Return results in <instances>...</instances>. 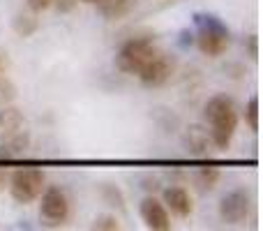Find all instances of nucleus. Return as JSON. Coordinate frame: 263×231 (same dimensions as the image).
Listing matches in <instances>:
<instances>
[{
  "mask_svg": "<svg viewBox=\"0 0 263 231\" xmlns=\"http://www.w3.org/2000/svg\"><path fill=\"white\" fill-rule=\"evenodd\" d=\"M203 116H205V120L210 122V139H213V146L219 150L229 148L233 134H236V127H238L236 102L229 95H215L205 102Z\"/></svg>",
  "mask_w": 263,
  "mask_h": 231,
  "instance_id": "nucleus-1",
  "label": "nucleus"
},
{
  "mask_svg": "<svg viewBox=\"0 0 263 231\" xmlns=\"http://www.w3.org/2000/svg\"><path fill=\"white\" fill-rule=\"evenodd\" d=\"M194 44L199 46V51L208 58H217V56L227 54V49L231 46V32L222 23V19L208 12H196L194 14Z\"/></svg>",
  "mask_w": 263,
  "mask_h": 231,
  "instance_id": "nucleus-2",
  "label": "nucleus"
},
{
  "mask_svg": "<svg viewBox=\"0 0 263 231\" xmlns=\"http://www.w3.org/2000/svg\"><path fill=\"white\" fill-rule=\"evenodd\" d=\"M155 40L150 35L141 37H129L123 46H120L118 56H116V67L123 74H139L143 69V65L157 54Z\"/></svg>",
  "mask_w": 263,
  "mask_h": 231,
  "instance_id": "nucleus-3",
  "label": "nucleus"
},
{
  "mask_svg": "<svg viewBox=\"0 0 263 231\" xmlns=\"http://www.w3.org/2000/svg\"><path fill=\"white\" fill-rule=\"evenodd\" d=\"M44 187H46V176L42 169L26 167L9 173L7 190L16 204H32V201H37Z\"/></svg>",
  "mask_w": 263,
  "mask_h": 231,
  "instance_id": "nucleus-4",
  "label": "nucleus"
},
{
  "mask_svg": "<svg viewBox=\"0 0 263 231\" xmlns=\"http://www.w3.org/2000/svg\"><path fill=\"white\" fill-rule=\"evenodd\" d=\"M176 69H178L176 56L166 54V51H157V54L143 65V69H141L136 77H139V81L143 83L145 88H159L171 81Z\"/></svg>",
  "mask_w": 263,
  "mask_h": 231,
  "instance_id": "nucleus-5",
  "label": "nucleus"
},
{
  "mask_svg": "<svg viewBox=\"0 0 263 231\" xmlns=\"http://www.w3.org/2000/svg\"><path fill=\"white\" fill-rule=\"evenodd\" d=\"M40 215L42 220H46L49 224H65L72 213V201H69L67 192L58 185L44 187L40 194Z\"/></svg>",
  "mask_w": 263,
  "mask_h": 231,
  "instance_id": "nucleus-6",
  "label": "nucleus"
},
{
  "mask_svg": "<svg viewBox=\"0 0 263 231\" xmlns=\"http://www.w3.org/2000/svg\"><path fill=\"white\" fill-rule=\"evenodd\" d=\"M250 194H247L242 187L231 190L229 194L222 197L219 201V215L227 224H242L250 215Z\"/></svg>",
  "mask_w": 263,
  "mask_h": 231,
  "instance_id": "nucleus-7",
  "label": "nucleus"
},
{
  "mask_svg": "<svg viewBox=\"0 0 263 231\" xmlns=\"http://www.w3.org/2000/svg\"><path fill=\"white\" fill-rule=\"evenodd\" d=\"M139 215L143 224L153 231H168L171 229V215H168L164 201L155 199V197H145L139 204Z\"/></svg>",
  "mask_w": 263,
  "mask_h": 231,
  "instance_id": "nucleus-8",
  "label": "nucleus"
},
{
  "mask_svg": "<svg viewBox=\"0 0 263 231\" xmlns=\"http://www.w3.org/2000/svg\"><path fill=\"white\" fill-rule=\"evenodd\" d=\"M164 206H166V210H171L176 218H190L192 210H194V201H192L190 192L185 190V187H166L164 190Z\"/></svg>",
  "mask_w": 263,
  "mask_h": 231,
  "instance_id": "nucleus-9",
  "label": "nucleus"
},
{
  "mask_svg": "<svg viewBox=\"0 0 263 231\" xmlns=\"http://www.w3.org/2000/svg\"><path fill=\"white\" fill-rule=\"evenodd\" d=\"M210 144H213V139H210L208 130H205L203 125H190V127H187L185 146H187V150H190V153L203 157V155H208Z\"/></svg>",
  "mask_w": 263,
  "mask_h": 231,
  "instance_id": "nucleus-10",
  "label": "nucleus"
},
{
  "mask_svg": "<svg viewBox=\"0 0 263 231\" xmlns=\"http://www.w3.org/2000/svg\"><path fill=\"white\" fill-rule=\"evenodd\" d=\"M21 130H23L21 109H16V106H12V104L0 106V141L9 139V136H14Z\"/></svg>",
  "mask_w": 263,
  "mask_h": 231,
  "instance_id": "nucleus-11",
  "label": "nucleus"
},
{
  "mask_svg": "<svg viewBox=\"0 0 263 231\" xmlns=\"http://www.w3.org/2000/svg\"><path fill=\"white\" fill-rule=\"evenodd\" d=\"M28 144H30V134L28 132H16L14 136L5 139V144L0 146V162H12V159H18L23 153H26Z\"/></svg>",
  "mask_w": 263,
  "mask_h": 231,
  "instance_id": "nucleus-12",
  "label": "nucleus"
},
{
  "mask_svg": "<svg viewBox=\"0 0 263 231\" xmlns=\"http://www.w3.org/2000/svg\"><path fill=\"white\" fill-rule=\"evenodd\" d=\"M12 30L16 32L18 37H30V35H35V32L40 30V14H37V12H30V9L14 14V19H12Z\"/></svg>",
  "mask_w": 263,
  "mask_h": 231,
  "instance_id": "nucleus-13",
  "label": "nucleus"
},
{
  "mask_svg": "<svg viewBox=\"0 0 263 231\" xmlns=\"http://www.w3.org/2000/svg\"><path fill=\"white\" fill-rule=\"evenodd\" d=\"M134 7H136V0H100V3H97L100 14L104 19H109V21L127 16Z\"/></svg>",
  "mask_w": 263,
  "mask_h": 231,
  "instance_id": "nucleus-14",
  "label": "nucleus"
},
{
  "mask_svg": "<svg viewBox=\"0 0 263 231\" xmlns=\"http://www.w3.org/2000/svg\"><path fill=\"white\" fill-rule=\"evenodd\" d=\"M219 178H222V173H219V169L215 167H199L194 173V183L199 185L201 192H210L217 187Z\"/></svg>",
  "mask_w": 263,
  "mask_h": 231,
  "instance_id": "nucleus-15",
  "label": "nucleus"
},
{
  "mask_svg": "<svg viewBox=\"0 0 263 231\" xmlns=\"http://www.w3.org/2000/svg\"><path fill=\"white\" fill-rule=\"evenodd\" d=\"M100 194H102V199L106 201L109 206H116V208H125V197H123V192L118 190L116 185H102L100 187Z\"/></svg>",
  "mask_w": 263,
  "mask_h": 231,
  "instance_id": "nucleus-16",
  "label": "nucleus"
},
{
  "mask_svg": "<svg viewBox=\"0 0 263 231\" xmlns=\"http://www.w3.org/2000/svg\"><path fill=\"white\" fill-rule=\"evenodd\" d=\"M245 120L252 132L259 130V95H252L245 106Z\"/></svg>",
  "mask_w": 263,
  "mask_h": 231,
  "instance_id": "nucleus-17",
  "label": "nucleus"
},
{
  "mask_svg": "<svg viewBox=\"0 0 263 231\" xmlns=\"http://www.w3.org/2000/svg\"><path fill=\"white\" fill-rule=\"evenodd\" d=\"M92 231H118L120 229V222L118 218H114V215H97L95 222L90 224Z\"/></svg>",
  "mask_w": 263,
  "mask_h": 231,
  "instance_id": "nucleus-18",
  "label": "nucleus"
},
{
  "mask_svg": "<svg viewBox=\"0 0 263 231\" xmlns=\"http://www.w3.org/2000/svg\"><path fill=\"white\" fill-rule=\"evenodd\" d=\"M14 97H16V88H14V83L7 77H3L0 79V106L12 104Z\"/></svg>",
  "mask_w": 263,
  "mask_h": 231,
  "instance_id": "nucleus-19",
  "label": "nucleus"
},
{
  "mask_svg": "<svg viewBox=\"0 0 263 231\" xmlns=\"http://www.w3.org/2000/svg\"><path fill=\"white\" fill-rule=\"evenodd\" d=\"M77 5H79V0H53L51 7H55V12L58 14H69Z\"/></svg>",
  "mask_w": 263,
  "mask_h": 231,
  "instance_id": "nucleus-20",
  "label": "nucleus"
},
{
  "mask_svg": "<svg viewBox=\"0 0 263 231\" xmlns=\"http://www.w3.org/2000/svg\"><path fill=\"white\" fill-rule=\"evenodd\" d=\"M51 3H53V0H26V7L30 9V12L42 14V12H46V9L51 7Z\"/></svg>",
  "mask_w": 263,
  "mask_h": 231,
  "instance_id": "nucleus-21",
  "label": "nucleus"
},
{
  "mask_svg": "<svg viewBox=\"0 0 263 231\" xmlns=\"http://www.w3.org/2000/svg\"><path fill=\"white\" fill-rule=\"evenodd\" d=\"M247 54H250V58H259V37H256V35H250V37H247Z\"/></svg>",
  "mask_w": 263,
  "mask_h": 231,
  "instance_id": "nucleus-22",
  "label": "nucleus"
},
{
  "mask_svg": "<svg viewBox=\"0 0 263 231\" xmlns=\"http://www.w3.org/2000/svg\"><path fill=\"white\" fill-rule=\"evenodd\" d=\"M9 67H12V60H9V54H7V51L0 49V79L7 77V74H9Z\"/></svg>",
  "mask_w": 263,
  "mask_h": 231,
  "instance_id": "nucleus-23",
  "label": "nucleus"
},
{
  "mask_svg": "<svg viewBox=\"0 0 263 231\" xmlns=\"http://www.w3.org/2000/svg\"><path fill=\"white\" fill-rule=\"evenodd\" d=\"M178 44H180L182 49L192 46V44H194V35H192L190 30H180V40H178Z\"/></svg>",
  "mask_w": 263,
  "mask_h": 231,
  "instance_id": "nucleus-24",
  "label": "nucleus"
},
{
  "mask_svg": "<svg viewBox=\"0 0 263 231\" xmlns=\"http://www.w3.org/2000/svg\"><path fill=\"white\" fill-rule=\"evenodd\" d=\"M7 185H9V171H7V169L0 167V194H3V192L7 190Z\"/></svg>",
  "mask_w": 263,
  "mask_h": 231,
  "instance_id": "nucleus-25",
  "label": "nucleus"
},
{
  "mask_svg": "<svg viewBox=\"0 0 263 231\" xmlns=\"http://www.w3.org/2000/svg\"><path fill=\"white\" fill-rule=\"evenodd\" d=\"M79 3H88V5H97L100 0H79Z\"/></svg>",
  "mask_w": 263,
  "mask_h": 231,
  "instance_id": "nucleus-26",
  "label": "nucleus"
}]
</instances>
